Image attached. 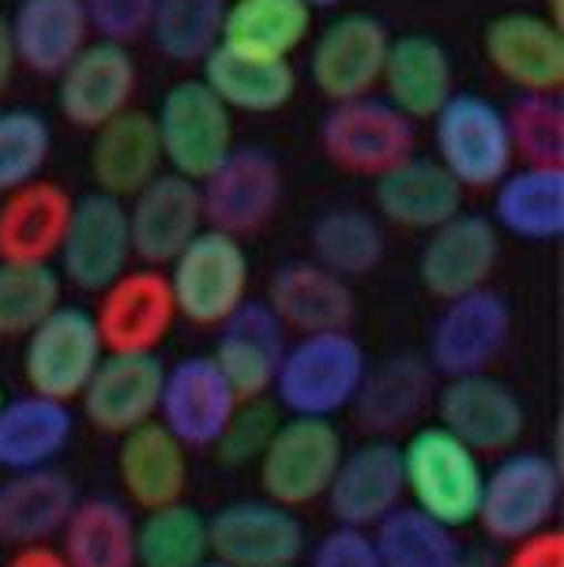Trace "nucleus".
I'll return each instance as SVG.
<instances>
[{"label":"nucleus","mask_w":564,"mask_h":567,"mask_svg":"<svg viewBox=\"0 0 564 567\" xmlns=\"http://www.w3.org/2000/svg\"><path fill=\"white\" fill-rule=\"evenodd\" d=\"M369 358L366 346L347 331H317L298 334L286 346L283 364L275 372L271 395L294 417H331L350 410L366 380Z\"/></svg>","instance_id":"nucleus-1"},{"label":"nucleus","mask_w":564,"mask_h":567,"mask_svg":"<svg viewBox=\"0 0 564 567\" xmlns=\"http://www.w3.org/2000/svg\"><path fill=\"white\" fill-rule=\"evenodd\" d=\"M399 451H403V488L410 507L441 518L455 530L471 526L485 482L482 455H474L463 440H455L437 421L410 429Z\"/></svg>","instance_id":"nucleus-2"},{"label":"nucleus","mask_w":564,"mask_h":567,"mask_svg":"<svg viewBox=\"0 0 564 567\" xmlns=\"http://www.w3.org/2000/svg\"><path fill=\"white\" fill-rule=\"evenodd\" d=\"M170 293L177 305V320L196 327H218L242 301H248V248L242 237L204 226L181 252L170 259Z\"/></svg>","instance_id":"nucleus-3"},{"label":"nucleus","mask_w":564,"mask_h":567,"mask_svg":"<svg viewBox=\"0 0 564 567\" xmlns=\"http://www.w3.org/2000/svg\"><path fill=\"white\" fill-rule=\"evenodd\" d=\"M437 162L459 181V188L485 192L515 166L509 121L496 102L478 91H455L433 117Z\"/></svg>","instance_id":"nucleus-4"},{"label":"nucleus","mask_w":564,"mask_h":567,"mask_svg":"<svg viewBox=\"0 0 564 567\" xmlns=\"http://www.w3.org/2000/svg\"><path fill=\"white\" fill-rule=\"evenodd\" d=\"M342 451L347 444L331 417H294L290 413L275 425L271 440L256 458L260 493L290 512L317 504L336 477Z\"/></svg>","instance_id":"nucleus-5"},{"label":"nucleus","mask_w":564,"mask_h":567,"mask_svg":"<svg viewBox=\"0 0 564 567\" xmlns=\"http://www.w3.org/2000/svg\"><path fill=\"white\" fill-rule=\"evenodd\" d=\"M561 504V466L542 451H504L482 482L474 523L485 537L512 545L553 526Z\"/></svg>","instance_id":"nucleus-6"},{"label":"nucleus","mask_w":564,"mask_h":567,"mask_svg":"<svg viewBox=\"0 0 564 567\" xmlns=\"http://www.w3.org/2000/svg\"><path fill=\"white\" fill-rule=\"evenodd\" d=\"M320 151L342 173L377 177L388 166L414 155L418 124L377 94L331 102V110L320 121Z\"/></svg>","instance_id":"nucleus-7"},{"label":"nucleus","mask_w":564,"mask_h":567,"mask_svg":"<svg viewBox=\"0 0 564 567\" xmlns=\"http://www.w3.org/2000/svg\"><path fill=\"white\" fill-rule=\"evenodd\" d=\"M162 166L188 181H204L234 151V113L204 80H181L162 94L158 113Z\"/></svg>","instance_id":"nucleus-8"},{"label":"nucleus","mask_w":564,"mask_h":567,"mask_svg":"<svg viewBox=\"0 0 564 567\" xmlns=\"http://www.w3.org/2000/svg\"><path fill=\"white\" fill-rule=\"evenodd\" d=\"M102 353V334L94 323V312L83 305H57L42 323L23 339V380L27 391L57 402L80 399V391L88 388L91 372L99 369Z\"/></svg>","instance_id":"nucleus-9"},{"label":"nucleus","mask_w":564,"mask_h":567,"mask_svg":"<svg viewBox=\"0 0 564 567\" xmlns=\"http://www.w3.org/2000/svg\"><path fill=\"white\" fill-rule=\"evenodd\" d=\"M512 339V305L504 293L471 290L463 297L444 301L429 327L425 361L437 377H471V372H490V364L501 358Z\"/></svg>","instance_id":"nucleus-10"},{"label":"nucleus","mask_w":564,"mask_h":567,"mask_svg":"<svg viewBox=\"0 0 564 567\" xmlns=\"http://www.w3.org/2000/svg\"><path fill=\"white\" fill-rule=\"evenodd\" d=\"M132 234H129V207L106 192H88L72 199V215L64 226L61 248H57V271L69 286L83 293L106 290L117 275L132 267Z\"/></svg>","instance_id":"nucleus-11"},{"label":"nucleus","mask_w":564,"mask_h":567,"mask_svg":"<svg viewBox=\"0 0 564 567\" xmlns=\"http://www.w3.org/2000/svg\"><path fill=\"white\" fill-rule=\"evenodd\" d=\"M283 166L267 147H237L199 181L204 223L223 234H260L283 204Z\"/></svg>","instance_id":"nucleus-12"},{"label":"nucleus","mask_w":564,"mask_h":567,"mask_svg":"<svg viewBox=\"0 0 564 567\" xmlns=\"http://www.w3.org/2000/svg\"><path fill=\"white\" fill-rule=\"evenodd\" d=\"M53 80L61 117L72 128L94 132L99 124H106L132 105L140 86V69L129 45L91 38Z\"/></svg>","instance_id":"nucleus-13"},{"label":"nucleus","mask_w":564,"mask_h":567,"mask_svg":"<svg viewBox=\"0 0 564 567\" xmlns=\"http://www.w3.org/2000/svg\"><path fill=\"white\" fill-rule=\"evenodd\" d=\"M437 425L463 440L474 455H504L520 444L527 429V410L504 380L490 372L452 377L433 399Z\"/></svg>","instance_id":"nucleus-14"},{"label":"nucleus","mask_w":564,"mask_h":567,"mask_svg":"<svg viewBox=\"0 0 564 567\" xmlns=\"http://www.w3.org/2000/svg\"><path fill=\"white\" fill-rule=\"evenodd\" d=\"M391 31L384 19L369 12H347L331 19L312 38L309 50V80L328 102H350L372 94L380 86Z\"/></svg>","instance_id":"nucleus-15"},{"label":"nucleus","mask_w":564,"mask_h":567,"mask_svg":"<svg viewBox=\"0 0 564 567\" xmlns=\"http://www.w3.org/2000/svg\"><path fill=\"white\" fill-rule=\"evenodd\" d=\"M212 560L226 567H286L305 553V523L275 499H234L207 515Z\"/></svg>","instance_id":"nucleus-16"},{"label":"nucleus","mask_w":564,"mask_h":567,"mask_svg":"<svg viewBox=\"0 0 564 567\" xmlns=\"http://www.w3.org/2000/svg\"><path fill=\"white\" fill-rule=\"evenodd\" d=\"M102 346L113 353H158L177 323V305L158 267H129L106 290H99L94 309Z\"/></svg>","instance_id":"nucleus-17"},{"label":"nucleus","mask_w":564,"mask_h":567,"mask_svg":"<svg viewBox=\"0 0 564 567\" xmlns=\"http://www.w3.org/2000/svg\"><path fill=\"white\" fill-rule=\"evenodd\" d=\"M496 259H501V229L490 223V215L459 210L425 234L418 252V282L437 301H452L490 286Z\"/></svg>","instance_id":"nucleus-18"},{"label":"nucleus","mask_w":564,"mask_h":567,"mask_svg":"<svg viewBox=\"0 0 564 567\" xmlns=\"http://www.w3.org/2000/svg\"><path fill=\"white\" fill-rule=\"evenodd\" d=\"M237 402L242 399L229 388V380L223 377L212 353H193V358L170 364L166 377H162L158 421L188 451H204L215 447V440L223 436Z\"/></svg>","instance_id":"nucleus-19"},{"label":"nucleus","mask_w":564,"mask_h":567,"mask_svg":"<svg viewBox=\"0 0 564 567\" xmlns=\"http://www.w3.org/2000/svg\"><path fill=\"white\" fill-rule=\"evenodd\" d=\"M403 451L396 440L372 436L366 444L342 451L324 504L336 526L372 530L380 518L403 504Z\"/></svg>","instance_id":"nucleus-20"},{"label":"nucleus","mask_w":564,"mask_h":567,"mask_svg":"<svg viewBox=\"0 0 564 567\" xmlns=\"http://www.w3.org/2000/svg\"><path fill=\"white\" fill-rule=\"evenodd\" d=\"M124 207H129L132 256L143 267H166L207 226L199 185L170 169L151 177L136 196L124 199Z\"/></svg>","instance_id":"nucleus-21"},{"label":"nucleus","mask_w":564,"mask_h":567,"mask_svg":"<svg viewBox=\"0 0 564 567\" xmlns=\"http://www.w3.org/2000/svg\"><path fill=\"white\" fill-rule=\"evenodd\" d=\"M166 364L158 353H113L106 350L99 369L91 372L88 388L80 391L83 417L106 436L147 425L158 417V395Z\"/></svg>","instance_id":"nucleus-22"},{"label":"nucleus","mask_w":564,"mask_h":567,"mask_svg":"<svg viewBox=\"0 0 564 567\" xmlns=\"http://www.w3.org/2000/svg\"><path fill=\"white\" fill-rule=\"evenodd\" d=\"M485 61L515 91H564V27L539 12H504L482 34Z\"/></svg>","instance_id":"nucleus-23"},{"label":"nucleus","mask_w":564,"mask_h":567,"mask_svg":"<svg viewBox=\"0 0 564 567\" xmlns=\"http://www.w3.org/2000/svg\"><path fill=\"white\" fill-rule=\"evenodd\" d=\"M437 399V372L418 353H391L380 364H369L350 410L361 432L369 436H399L422 425L425 410Z\"/></svg>","instance_id":"nucleus-24"},{"label":"nucleus","mask_w":564,"mask_h":567,"mask_svg":"<svg viewBox=\"0 0 564 567\" xmlns=\"http://www.w3.org/2000/svg\"><path fill=\"white\" fill-rule=\"evenodd\" d=\"M372 207L388 226L429 234L463 210V188L441 162L414 151L372 177Z\"/></svg>","instance_id":"nucleus-25"},{"label":"nucleus","mask_w":564,"mask_h":567,"mask_svg":"<svg viewBox=\"0 0 564 567\" xmlns=\"http://www.w3.org/2000/svg\"><path fill=\"white\" fill-rule=\"evenodd\" d=\"M286 346H290L286 327L267 309V301H242L218 323L212 358L229 380V388L237 391V399H264L271 395Z\"/></svg>","instance_id":"nucleus-26"},{"label":"nucleus","mask_w":564,"mask_h":567,"mask_svg":"<svg viewBox=\"0 0 564 567\" xmlns=\"http://www.w3.org/2000/svg\"><path fill=\"white\" fill-rule=\"evenodd\" d=\"M88 169L99 192L117 199H132L147 185L151 177L162 173V147H158V128L155 113L129 105L117 117L91 132V151H88Z\"/></svg>","instance_id":"nucleus-27"},{"label":"nucleus","mask_w":564,"mask_h":567,"mask_svg":"<svg viewBox=\"0 0 564 567\" xmlns=\"http://www.w3.org/2000/svg\"><path fill=\"white\" fill-rule=\"evenodd\" d=\"M267 309L279 316L286 331L317 334L347 331L358 305L347 278L331 275L317 259H290L267 282Z\"/></svg>","instance_id":"nucleus-28"},{"label":"nucleus","mask_w":564,"mask_h":567,"mask_svg":"<svg viewBox=\"0 0 564 567\" xmlns=\"http://www.w3.org/2000/svg\"><path fill=\"white\" fill-rule=\"evenodd\" d=\"M117 477L121 488L140 512H155V507L177 504L188 493V447L170 432L162 421L117 436Z\"/></svg>","instance_id":"nucleus-29"},{"label":"nucleus","mask_w":564,"mask_h":567,"mask_svg":"<svg viewBox=\"0 0 564 567\" xmlns=\"http://www.w3.org/2000/svg\"><path fill=\"white\" fill-rule=\"evenodd\" d=\"M384 99L410 121H433L437 110L455 94L452 53L433 34H399L391 38L384 72H380Z\"/></svg>","instance_id":"nucleus-30"},{"label":"nucleus","mask_w":564,"mask_h":567,"mask_svg":"<svg viewBox=\"0 0 564 567\" xmlns=\"http://www.w3.org/2000/svg\"><path fill=\"white\" fill-rule=\"evenodd\" d=\"M75 499V482L64 470L42 466L4 474L0 482V545H42L61 537Z\"/></svg>","instance_id":"nucleus-31"},{"label":"nucleus","mask_w":564,"mask_h":567,"mask_svg":"<svg viewBox=\"0 0 564 567\" xmlns=\"http://www.w3.org/2000/svg\"><path fill=\"white\" fill-rule=\"evenodd\" d=\"M199 80L212 86L229 113H253V117L286 110L298 94V72L290 61L253 56L223 42L199 61Z\"/></svg>","instance_id":"nucleus-32"},{"label":"nucleus","mask_w":564,"mask_h":567,"mask_svg":"<svg viewBox=\"0 0 564 567\" xmlns=\"http://www.w3.org/2000/svg\"><path fill=\"white\" fill-rule=\"evenodd\" d=\"M75 436L72 402H57L45 395H12L0 406V470L23 474V470L57 466Z\"/></svg>","instance_id":"nucleus-33"},{"label":"nucleus","mask_w":564,"mask_h":567,"mask_svg":"<svg viewBox=\"0 0 564 567\" xmlns=\"http://www.w3.org/2000/svg\"><path fill=\"white\" fill-rule=\"evenodd\" d=\"M72 215V196L57 181H31L4 192L0 199V259L53 264L64 226Z\"/></svg>","instance_id":"nucleus-34"},{"label":"nucleus","mask_w":564,"mask_h":567,"mask_svg":"<svg viewBox=\"0 0 564 567\" xmlns=\"http://www.w3.org/2000/svg\"><path fill=\"white\" fill-rule=\"evenodd\" d=\"M504 234L531 245L564 237V166H520L493 185V218Z\"/></svg>","instance_id":"nucleus-35"},{"label":"nucleus","mask_w":564,"mask_h":567,"mask_svg":"<svg viewBox=\"0 0 564 567\" xmlns=\"http://www.w3.org/2000/svg\"><path fill=\"white\" fill-rule=\"evenodd\" d=\"M8 23H12L19 69L45 80H53L94 38L83 0H19Z\"/></svg>","instance_id":"nucleus-36"},{"label":"nucleus","mask_w":564,"mask_h":567,"mask_svg":"<svg viewBox=\"0 0 564 567\" xmlns=\"http://www.w3.org/2000/svg\"><path fill=\"white\" fill-rule=\"evenodd\" d=\"M57 549L69 567H136V518L117 496H83Z\"/></svg>","instance_id":"nucleus-37"},{"label":"nucleus","mask_w":564,"mask_h":567,"mask_svg":"<svg viewBox=\"0 0 564 567\" xmlns=\"http://www.w3.org/2000/svg\"><path fill=\"white\" fill-rule=\"evenodd\" d=\"M312 34V8L305 0H229L223 45L253 56L290 61Z\"/></svg>","instance_id":"nucleus-38"},{"label":"nucleus","mask_w":564,"mask_h":567,"mask_svg":"<svg viewBox=\"0 0 564 567\" xmlns=\"http://www.w3.org/2000/svg\"><path fill=\"white\" fill-rule=\"evenodd\" d=\"M369 534L384 567H466V545L459 542L455 526L410 504L388 512Z\"/></svg>","instance_id":"nucleus-39"},{"label":"nucleus","mask_w":564,"mask_h":567,"mask_svg":"<svg viewBox=\"0 0 564 567\" xmlns=\"http://www.w3.org/2000/svg\"><path fill=\"white\" fill-rule=\"evenodd\" d=\"M309 248L320 267H328L331 275L350 282V278L377 271L388 241L377 215H369L361 207H328L312 218Z\"/></svg>","instance_id":"nucleus-40"},{"label":"nucleus","mask_w":564,"mask_h":567,"mask_svg":"<svg viewBox=\"0 0 564 567\" xmlns=\"http://www.w3.org/2000/svg\"><path fill=\"white\" fill-rule=\"evenodd\" d=\"M204 560H212V537L199 507L177 499L143 512L136 523V567H199Z\"/></svg>","instance_id":"nucleus-41"},{"label":"nucleus","mask_w":564,"mask_h":567,"mask_svg":"<svg viewBox=\"0 0 564 567\" xmlns=\"http://www.w3.org/2000/svg\"><path fill=\"white\" fill-rule=\"evenodd\" d=\"M229 0H158L151 19V42L174 64H199L223 42Z\"/></svg>","instance_id":"nucleus-42"},{"label":"nucleus","mask_w":564,"mask_h":567,"mask_svg":"<svg viewBox=\"0 0 564 567\" xmlns=\"http://www.w3.org/2000/svg\"><path fill=\"white\" fill-rule=\"evenodd\" d=\"M64 301V278L53 264L0 259V339H27Z\"/></svg>","instance_id":"nucleus-43"},{"label":"nucleus","mask_w":564,"mask_h":567,"mask_svg":"<svg viewBox=\"0 0 564 567\" xmlns=\"http://www.w3.org/2000/svg\"><path fill=\"white\" fill-rule=\"evenodd\" d=\"M509 136L520 166H564V99L520 91L509 110Z\"/></svg>","instance_id":"nucleus-44"},{"label":"nucleus","mask_w":564,"mask_h":567,"mask_svg":"<svg viewBox=\"0 0 564 567\" xmlns=\"http://www.w3.org/2000/svg\"><path fill=\"white\" fill-rule=\"evenodd\" d=\"M53 155V128L38 110H0V196L42 177Z\"/></svg>","instance_id":"nucleus-45"},{"label":"nucleus","mask_w":564,"mask_h":567,"mask_svg":"<svg viewBox=\"0 0 564 567\" xmlns=\"http://www.w3.org/2000/svg\"><path fill=\"white\" fill-rule=\"evenodd\" d=\"M275 425H279V410L271 399H242L234 417L226 421L223 436L215 440V458L223 466H248L260 458V451L271 440Z\"/></svg>","instance_id":"nucleus-46"},{"label":"nucleus","mask_w":564,"mask_h":567,"mask_svg":"<svg viewBox=\"0 0 564 567\" xmlns=\"http://www.w3.org/2000/svg\"><path fill=\"white\" fill-rule=\"evenodd\" d=\"M155 4L158 0H83V12H88L94 38L132 45L140 38H147Z\"/></svg>","instance_id":"nucleus-47"},{"label":"nucleus","mask_w":564,"mask_h":567,"mask_svg":"<svg viewBox=\"0 0 564 567\" xmlns=\"http://www.w3.org/2000/svg\"><path fill=\"white\" fill-rule=\"evenodd\" d=\"M309 567H384L380 564L377 542L369 530H353V526H336L312 545Z\"/></svg>","instance_id":"nucleus-48"},{"label":"nucleus","mask_w":564,"mask_h":567,"mask_svg":"<svg viewBox=\"0 0 564 567\" xmlns=\"http://www.w3.org/2000/svg\"><path fill=\"white\" fill-rule=\"evenodd\" d=\"M501 567H564V530L546 526V530L512 542Z\"/></svg>","instance_id":"nucleus-49"},{"label":"nucleus","mask_w":564,"mask_h":567,"mask_svg":"<svg viewBox=\"0 0 564 567\" xmlns=\"http://www.w3.org/2000/svg\"><path fill=\"white\" fill-rule=\"evenodd\" d=\"M4 567H69V560H64L53 542H42V545H19V549L8 556Z\"/></svg>","instance_id":"nucleus-50"},{"label":"nucleus","mask_w":564,"mask_h":567,"mask_svg":"<svg viewBox=\"0 0 564 567\" xmlns=\"http://www.w3.org/2000/svg\"><path fill=\"white\" fill-rule=\"evenodd\" d=\"M16 72H19V56H16L12 23H8V16L0 12V91H4V86H12Z\"/></svg>","instance_id":"nucleus-51"},{"label":"nucleus","mask_w":564,"mask_h":567,"mask_svg":"<svg viewBox=\"0 0 564 567\" xmlns=\"http://www.w3.org/2000/svg\"><path fill=\"white\" fill-rule=\"evenodd\" d=\"M546 8H550V12H546V19H550V23L564 27V0H546Z\"/></svg>","instance_id":"nucleus-52"},{"label":"nucleus","mask_w":564,"mask_h":567,"mask_svg":"<svg viewBox=\"0 0 564 567\" xmlns=\"http://www.w3.org/2000/svg\"><path fill=\"white\" fill-rule=\"evenodd\" d=\"M309 8H336V4H342V0H305Z\"/></svg>","instance_id":"nucleus-53"},{"label":"nucleus","mask_w":564,"mask_h":567,"mask_svg":"<svg viewBox=\"0 0 564 567\" xmlns=\"http://www.w3.org/2000/svg\"><path fill=\"white\" fill-rule=\"evenodd\" d=\"M199 567H226V564H218V560H204V564H199Z\"/></svg>","instance_id":"nucleus-54"},{"label":"nucleus","mask_w":564,"mask_h":567,"mask_svg":"<svg viewBox=\"0 0 564 567\" xmlns=\"http://www.w3.org/2000/svg\"><path fill=\"white\" fill-rule=\"evenodd\" d=\"M4 399H8V395H4V383H0V406H4Z\"/></svg>","instance_id":"nucleus-55"},{"label":"nucleus","mask_w":564,"mask_h":567,"mask_svg":"<svg viewBox=\"0 0 564 567\" xmlns=\"http://www.w3.org/2000/svg\"><path fill=\"white\" fill-rule=\"evenodd\" d=\"M286 567H298V564H286Z\"/></svg>","instance_id":"nucleus-56"}]
</instances>
